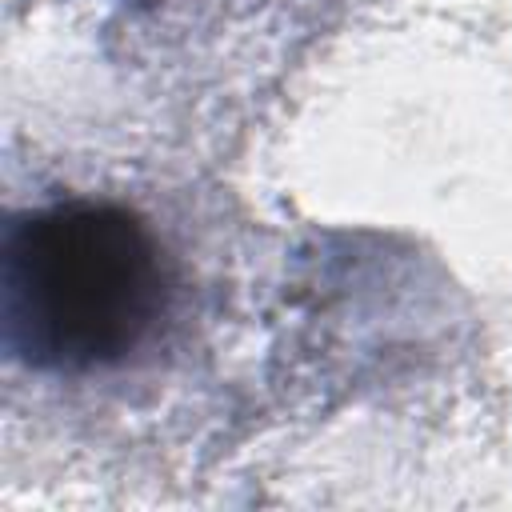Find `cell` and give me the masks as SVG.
I'll return each instance as SVG.
<instances>
[{
	"label": "cell",
	"mask_w": 512,
	"mask_h": 512,
	"mask_svg": "<svg viewBox=\"0 0 512 512\" xmlns=\"http://www.w3.org/2000/svg\"><path fill=\"white\" fill-rule=\"evenodd\" d=\"M176 316V260L136 208L64 196L8 216L0 320L24 368L56 380L136 368L168 344Z\"/></svg>",
	"instance_id": "1"
}]
</instances>
